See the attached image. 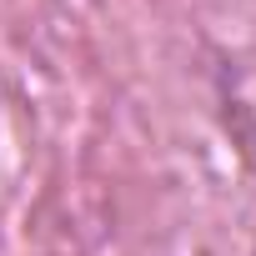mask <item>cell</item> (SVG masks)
<instances>
[]
</instances>
